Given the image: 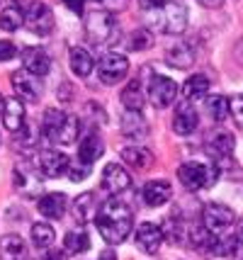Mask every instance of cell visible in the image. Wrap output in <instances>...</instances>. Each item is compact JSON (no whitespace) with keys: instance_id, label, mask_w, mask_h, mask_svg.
<instances>
[{"instance_id":"5","label":"cell","mask_w":243,"mask_h":260,"mask_svg":"<svg viewBox=\"0 0 243 260\" xmlns=\"http://www.w3.org/2000/svg\"><path fill=\"white\" fill-rule=\"evenodd\" d=\"M85 32L90 37V42L95 44H112L117 42V34H119V27H117L115 15L110 10H93L85 20Z\"/></svg>"},{"instance_id":"30","label":"cell","mask_w":243,"mask_h":260,"mask_svg":"<svg viewBox=\"0 0 243 260\" xmlns=\"http://www.w3.org/2000/svg\"><path fill=\"white\" fill-rule=\"evenodd\" d=\"M207 148L214 153V158H224V156H231L233 153L236 139L231 134H226V132H219V134H214L207 141Z\"/></svg>"},{"instance_id":"47","label":"cell","mask_w":243,"mask_h":260,"mask_svg":"<svg viewBox=\"0 0 243 260\" xmlns=\"http://www.w3.org/2000/svg\"><path fill=\"white\" fill-rule=\"evenodd\" d=\"M238 238L243 241V219H241V224H238Z\"/></svg>"},{"instance_id":"19","label":"cell","mask_w":243,"mask_h":260,"mask_svg":"<svg viewBox=\"0 0 243 260\" xmlns=\"http://www.w3.org/2000/svg\"><path fill=\"white\" fill-rule=\"evenodd\" d=\"M170 197H173V187L168 180H151L141 190V200L149 207H163L165 202H170Z\"/></svg>"},{"instance_id":"43","label":"cell","mask_w":243,"mask_h":260,"mask_svg":"<svg viewBox=\"0 0 243 260\" xmlns=\"http://www.w3.org/2000/svg\"><path fill=\"white\" fill-rule=\"evenodd\" d=\"M44 260H68V253L66 250H56V248H51L44 255Z\"/></svg>"},{"instance_id":"29","label":"cell","mask_w":243,"mask_h":260,"mask_svg":"<svg viewBox=\"0 0 243 260\" xmlns=\"http://www.w3.org/2000/svg\"><path fill=\"white\" fill-rule=\"evenodd\" d=\"M122 158H124V163H129L131 168H136V170L149 168L151 163H153L151 151H149V148H141V146H127V148H122Z\"/></svg>"},{"instance_id":"3","label":"cell","mask_w":243,"mask_h":260,"mask_svg":"<svg viewBox=\"0 0 243 260\" xmlns=\"http://www.w3.org/2000/svg\"><path fill=\"white\" fill-rule=\"evenodd\" d=\"M149 15V24H153L163 34H183L187 27V8L183 0H165L163 8Z\"/></svg>"},{"instance_id":"15","label":"cell","mask_w":243,"mask_h":260,"mask_svg":"<svg viewBox=\"0 0 243 260\" xmlns=\"http://www.w3.org/2000/svg\"><path fill=\"white\" fill-rule=\"evenodd\" d=\"M197 126H199V117H197V110L192 107V102H180L173 117V132L180 136H190Z\"/></svg>"},{"instance_id":"23","label":"cell","mask_w":243,"mask_h":260,"mask_svg":"<svg viewBox=\"0 0 243 260\" xmlns=\"http://www.w3.org/2000/svg\"><path fill=\"white\" fill-rule=\"evenodd\" d=\"M241 253V238L229 234V236H214L209 255H219V258H233Z\"/></svg>"},{"instance_id":"39","label":"cell","mask_w":243,"mask_h":260,"mask_svg":"<svg viewBox=\"0 0 243 260\" xmlns=\"http://www.w3.org/2000/svg\"><path fill=\"white\" fill-rule=\"evenodd\" d=\"M229 112H231V119L236 122V126L243 129V95H233L229 100Z\"/></svg>"},{"instance_id":"20","label":"cell","mask_w":243,"mask_h":260,"mask_svg":"<svg viewBox=\"0 0 243 260\" xmlns=\"http://www.w3.org/2000/svg\"><path fill=\"white\" fill-rule=\"evenodd\" d=\"M66 207H68V200H66L63 192H47V194H42L39 202H37L39 214L44 216V219H54V221L66 214Z\"/></svg>"},{"instance_id":"46","label":"cell","mask_w":243,"mask_h":260,"mask_svg":"<svg viewBox=\"0 0 243 260\" xmlns=\"http://www.w3.org/2000/svg\"><path fill=\"white\" fill-rule=\"evenodd\" d=\"M199 3H202L204 8H219V5L224 3V0H199Z\"/></svg>"},{"instance_id":"24","label":"cell","mask_w":243,"mask_h":260,"mask_svg":"<svg viewBox=\"0 0 243 260\" xmlns=\"http://www.w3.org/2000/svg\"><path fill=\"white\" fill-rule=\"evenodd\" d=\"M209 95V78L204 73H195V76H190L185 80V85H183V98L187 102H195V100H202V98H207Z\"/></svg>"},{"instance_id":"32","label":"cell","mask_w":243,"mask_h":260,"mask_svg":"<svg viewBox=\"0 0 243 260\" xmlns=\"http://www.w3.org/2000/svg\"><path fill=\"white\" fill-rule=\"evenodd\" d=\"M63 248H66V253L81 255V253H85V250L90 248V236L85 231H71L63 238Z\"/></svg>"},{"instance_id":"22","label":"cell","mask_w":243,"mask_h":260,"mask_svg":"<svg viewBox=\"0 0 243 260\" xmlns=\"http://www.w3.org/2000/svg\"><path fill=\"white\" fill-rule=\"evenodd\" d=\"M0 260H27V243L17 234L0 238Z\"/></svg>"},{"instance_id":"25","label":"cell","mask_w":243,"mask_h":260,"mask_svg":"<svg viewBox=\"0 0 243 260\" xmlns=\"http://www.w3.org/2000/svg\"><path fill=\"white\" fill-rule=\"evenodd\" d=\"M15 185H17L20 190H24V192H34L37 187H39V178H37L34 163L24 160V163H20V166L15 168Z\"/></svg>"},{"instance_id":"10","label":"cell","mask_w":243,"mask_h":260,"mask_svg":"<svg viewBox=\"0 0 243 260\" xmlns=\"http://www.w3.org/2000/svg\"><path fill=\"white\" fill-rule=\"evenodd\" d=\"M233 219H236L233 209L221 202H212L202 209V224H204L212 234H219L224 229H229L233 224Z\"/></svg>"},{"instance_id":"26","label":"cell","mask_w":243,"mask_h":260,"mask_svg":"<svg viewBox=\"0 0 243 260\" xmlns=\"http://www.w3.org/2000/svg\"><path fill=\"white\" fill-rule=\"evenodd\" d=\"M93 56H90V51L88 49H83V46H73L71 49V68H73V73L76 76H90L93 73Z\"/></svg>"},{"instance_id":"35","label":"cell","mask_w":243,"mask_h":260,"mask_svg":"<svg viewBox=\"0 0 243 260\" xmlns=\"http://www.w3.org/2000/svg\"><path fill=\"white\" fill-rule=\"evenodd\" d=\"M163 238H168V241H173V243H183L187 238V226L178 219V216H170V219H165Z\"/></svg>"},{"instance_id":"13","label":"cell","mask_w":243,"mask_h":260,"mask_svg":"<svg viewBox=\"0 0 243 260\" xmlns=\"http://www.w3.org/2000/svg\"><path fill=\"white\" fill-rule=\"evenodd\" d=\"M68 168H71V158L63 151H56V148L42 151V156H39V170L44 173V178H61L63 173H68Z\"/></svg>"},{"instance_id":"18","label":"cell","mask_w":243,"mask_h":260,"mask_svg":"<svg viewBox=\"0 0 243 260\" xmlns=\"http://www.w3.org/2000/svg\"><path fill=\"white\" fill-rule=\"evenodd\" d=\"M105 151V144H102V136L97 134V132H90V134H85L81 139V144H78V163L83 166H90L93 168V163L100 156H102Z\"/></svg>"},{"instance_id":"11","label":"cell","mask_w":243,"mask_h":260,"mask_svg":"<svg viewBox=\"0 0 243 260\" xmlns=\"http://www.w3.org/2000/svg\"><path fill=\"white\" fill-rule=\"evenodd\" d=\"M102 190L110 194H122L127 192L129 187H131V175H129V170L124 166H119V163H110V166H105L102 170Z\"/></svg>"},{"instance_id":"2","label":"cell","mask_w":243,"mask_h":260,"mask_svg":"<svg viewBox=\"0 0 243 260\" xmlns=\"http://www.w3.org/2000/svg\"><path fill=\"white\" fill-rule=\"evenodd\" d=\"M44 136H47L51 144H61V146H68L78 139L81 132V122L73 117V114L63 112V110H54L49 107L44 112V122H42Z\"/></svg>"},{"instance_id":"40","label":"cell","mask_w":243,"mask_h":260,"mask_svg":"<svg viewBox=\"0 0 243 260\" xmlns=\"http://www.w3.org/2000/svg\"><path fill=\"white\" fill-rule=\"evenodd\" d=\"M88 173H90V166H83L78 160H73L68 168V178H71V182H81L88 178Z\"/></svg>"},{"instance_id":"21","label":"cell","mask_w":243,"mask_h":260,"mask_svg":"<svg viewBox=\"0 0 243 260\" xmlns=\"http://www.w3.org/2000/svg\"><path fill=\"white\" fill-rule=\"evenodd\" d=\"M3 124L10 134H17L24 126V105L17 98H5V107H3Z\"/></svg>"},{"instance_id":"31","label":"cell","mask_w":243,"mask_h":260,"mask_svg":"<svg viewBox=\"0 0 243 260\" xmlns=\"http://www.w3.org/2000/svg\"><path fill=\"white\" fill-rule=\"evenodd\" d=\"M54 241H56V231L51 224H47V221L32 224V243L37 248H51Z\"/></svg>"},{"instance_id":"28","label":"cell","mask_w":243,"mask_h":260,"mask_svg":"<svg viewBox=\"0 0 243 260\" xmlns=\"http://www.w3.org/2000/svg\"><path fill=\"white\" fill-rule=\"evenodd\" d=\"M165 61L175 68H190L192 66V61H195V51H192V46L190 44H175L168 49V54H165Z\"/></svg>"},{"instance_id":"9","label":"cell","mask_w":243,"mask_h":260,"mask_svg":"<svg viewBox=\"0 0 243 260\" xmlns=\"http://www.w3.org/2000/svg\"><path fill=\"white\" fill-rule=\"evenodd\" d=\"M10 83H12L15 95H17V98H24V100H29V102H37L39 98H42V92H44V83H42V78L32 76V73L24 71V68H20V71L12 73Z\"/></svg>"},{"instance_id":"1","label":"cell","mask_w":243,"mask_h":260,"mask_svg":"<svg viewBox=\"0 0 243 260\" xmlns=\"http://www.w3.org/2000/svg\"><path fill=\"white\" fill-rule=\"evenodd\" d=\"M95 226L102 234V238L112 246L124 243L131 234L134 226V214H131V207L124 204L122 200H110L102 204L100 214L95 219Z\"/></svg>"},{"instance_id":"41","label":"cell","mask_w":243,"mask_h":260,"mask_svg":"<svg viewBox=\"0 0 243 260\" xmlns=\"http://www.w3.org/2000/svg\"><path fill=\"white\" fill-rule=\"evenodd\" d=\"M15 56V44L8 39H0V61H10Z\"/></svg>"},{"instance_id":"48","label":"cell","mask_w":243,"mask_h":260,"mask_svg":"<svg viewBox=\"0 0 243 260\" xmlns=\"http://www.w3.org/2000/svg\"><path fill=\"white\" fill-rule=\"evenodd\" d=\"M3 107H5V98L0 95V117H3Z\"/></svg>"},{"instance_id":"34","label":"cell","mask_w":243,"mask_h":260,"mask_svg":"<svg viewBox=\"0 0 243 260\" xmlns=\"http://www.w3.org/2000/svg\"><path fill=\"white\" fill-rule=\"evenodd\" d=\"M22 24H24V12L20 10V8L10 5V8H5V10L0 12V27H3L5 32H15V29H20Z\"/></svg>"},{"instance_id":"44","label":"cell","mask_w":243,"mask_h":260,"mask_svg":"<svg viewBox=\"0 0 243 260\" xmlns=\"http://www.w3.org/2000/svg\"><path fill=\"white\" fill-rule=\"evenodd\" d=\"M63 3H66L73 12H78V15L83 12V0H63Z\"/></svg>"},{"instance_id":"7","label":"cell","mask_w":243,"mask_h":260,"mask_svg":"<svg viewBox=\"0 0 243 260\" xmlns=\"http://www.w3.org/2000/svg\"><path fill=\"white\" fill-rule=\"evenodd\" d=\"M146 98L151 100V105H156L158 110L163 107H170L178 98V85L173 78L168 76H153L149 80V88H146Z\"/></svg>"},{"instance_id":"27","label":"cell","mask_w":243,"mask_h":260,"mask_svg":"<svg viewBox=\"0 0 243 260\" xmlns=\"http://www.w3.org/2000/svg\"><path fill=\"white\" fill-rule=\"evenodd\" d=\"M122 105L131 110V112H141L144 105H146V95L141 90V83L139 80H131L127 88L122 90Z\"/></svg>"},{"instance_id":"16","label":"cell","mask_w":243,"mask_h":260,"mask_svg":"<svg viewBox=\"0 0 243 260\" xmlns=\"http://www.w3.org/2000/svg\"><path fill=\"white\" fill-rule=\"evenodd\" d=\"M119 126H122V134L127 136L129 141H144L146 136H149V122H146V117L141 112H131V110H127V112L122 114V122H119Z\"/></svg>"},{"instance_id":"12","label":"cell","mask_w":243,"mask_h":260,"mask_svg":"<svg viewBox=\"0 0 243 260\" xmlns=\"http://www.w3.org/2000/svg\"><path fill=\"white\" fill-rule=\"evenodd\" d=\"M73 219L78 221V224H90V221H95L97 219V214H100V209H102V204H100V197L95 192H83L78 194L76 200H73Z\"/></svg>"},{"instance_id":"6","label":"cell","mask_w":243,"mask_h":260,"mask_svg":"<svg viewBox=\"0 0 243 260\" xmlns=\"http://www.w3.org/2000/svg\"><path fill=\"white\" fill-rule=\"evenodd\" d=\"M24 27L29 32L39 34V37H47L54 29V12H51V8L39 3V0L29 3V8L24 10Z\"/></svg>"},{"instance_id":"42","label":"cell","mask_w":243,"mask_h":260,"mask_svg":"<svg viewBox=\"0 0 243 260\" xmlns=\"http://www.w3.org/2000/svg\"><path fill=\"white\" fill-rule=\"evenodd\" d=\"M163 3H165V0H139V5H141V10L144 12L158 10V8H163Z\"/></svg>"},{"instance_id":"36","label":"cell","mask_w":243,"mask_h":260,"mask_svg":"<svg viewBox=\"0 0 243 260\" xmlns=\"http://www.w3.org/2000/svg\"><path fill=\"white\" fill-rule=\"evenodd\" d=\"M127 46L131 49V51H146V49H151V46H153V34H151V29L141 27V29H136V32H131Z\"/></svg>"},{"instance_id":"17","label":"cell","mask_w":243,"mask_h":260,"mask_svg":"<svg viewBox=\"0 0 243 260\" xmlns=\"http://www.w3.org/2000/svg\"><path fill=\"white\" fill-rule=\"evenodd\" d=\"M22 66H24V71H29L32 76L42 78V76H47L49 71H51V58H49V54L44 49L29 46V49L22 51Z\"/></svg>"},{"instance_id":"45","label":"cell","mask_w":243,"mask_h":260,"mask_svg":"<svg viewBox=\"0 0 243 260\" xmlns=\"http://www.w3.org/2000/svg\"><path fill=\"white\" fill-rule=\"evenodd\" d=\"M97 260H117V253H112V250H102Z\"/></svg>"},{"instance_id":"14","label":"cell","mask_w":243,"mask_h":260,"mask_svg":"<svg viewBox=\"0 0 243 260\" xmlns=\"http://www.w3.org/2000/svg\"><path fill=\"white\" fill-rule=\"evenodd\" d=\"M134 241H136V248L141 253H156V250L161 248L163 243V229L158 224H153V221H144L139 224L136 229V234H134Z\"/></svg>"},{"instance_id":"38","label":"cell","mask_w":243,"mask_h":260,"mask_svg":"<svg viewBox=\"0 0 243 260\" xmlns=\"http://www.w3.org/2000/svg\"><path fill=\"white\" fill-rule=\"evenodd\" d=\"M12 139L17 141V146L20 148H29V146H34L37 144V132L32 129V126H22Z\"/></svg>"},{"instance_id":"8","label":"cell","mask_w":243,"mask_h":260,"mask_svg":"<svg viewBox=\"0 0 243 260\" xmlns=\"http://www.w3.org/2000/svg\"><path fill=\"white\" fill-rule=\"evenodd\" d=\"M97 73L105 85H117L127 78L129 73V61L122 54H105L97 63Z\"/></svg>"},{"instance_id":"33","label":"cell","mask_w":243,"mask_h":260,"mask_svg":"<svg viewBox=\"0 0 243 260\" xmlns=\"http://www.w3.org/2000/svg\"><path fill=\"white\" fill-rule=\"evenodd\" d=\"M207 112L214 122H219V124L226 122V119L231 117V112H229V100H226L224 95H212L207 100Z\"/></svg>"},{"instance_id":"37","label":"cell","mask_w":243,"mask_h":260,"mask_svg":"<svg viewBox=\"0 0 243 260\" xmlns=\"http://www.w3.org/2000/svg\"><path fill=\"white\" fill-rule=\"evenodd\" d=\"M217 170H219V175H226V178H233V180H238L243 175L241 166L236 163V160L231 158V156H224V158H217Z\"/></svg>"},{"instance_id":"4","label":"cell","mask_w":243,"mask_h":260,"mask_svg":"<svg viewBox=\"0 0 243 260\" xmlns=\"http://www.w3.org/2000/svg\"><path fill=\"white\" fill-rule=\"evenodd\" d=\"M219 178V170L217 166H204V163H183L178 168V180L183 182V187L190 190V192H197V190H204V187H212Z\"/></svg>"}]
</instances>
